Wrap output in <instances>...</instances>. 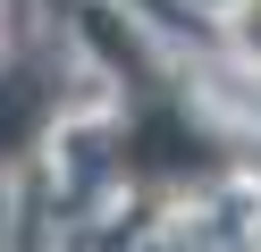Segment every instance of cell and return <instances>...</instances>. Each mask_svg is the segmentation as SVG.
Listing matches in <instances>:
<instances>
[{
    "mask_svg": "<svg viewBox=\"0 0 261 252\" xmlns=\"http://www.w3.org/2000/svg\"><path fill=\"white\" fill-rule=\"evenodd\" d=\"M236 42H244V59L261 67V0H244V9H236Z\"/></svg>",
    "mask_w": 261,
    "mask_h": 252,
    "instance_id": "obj_1",
    "label": "cell"
}]
</instances>
